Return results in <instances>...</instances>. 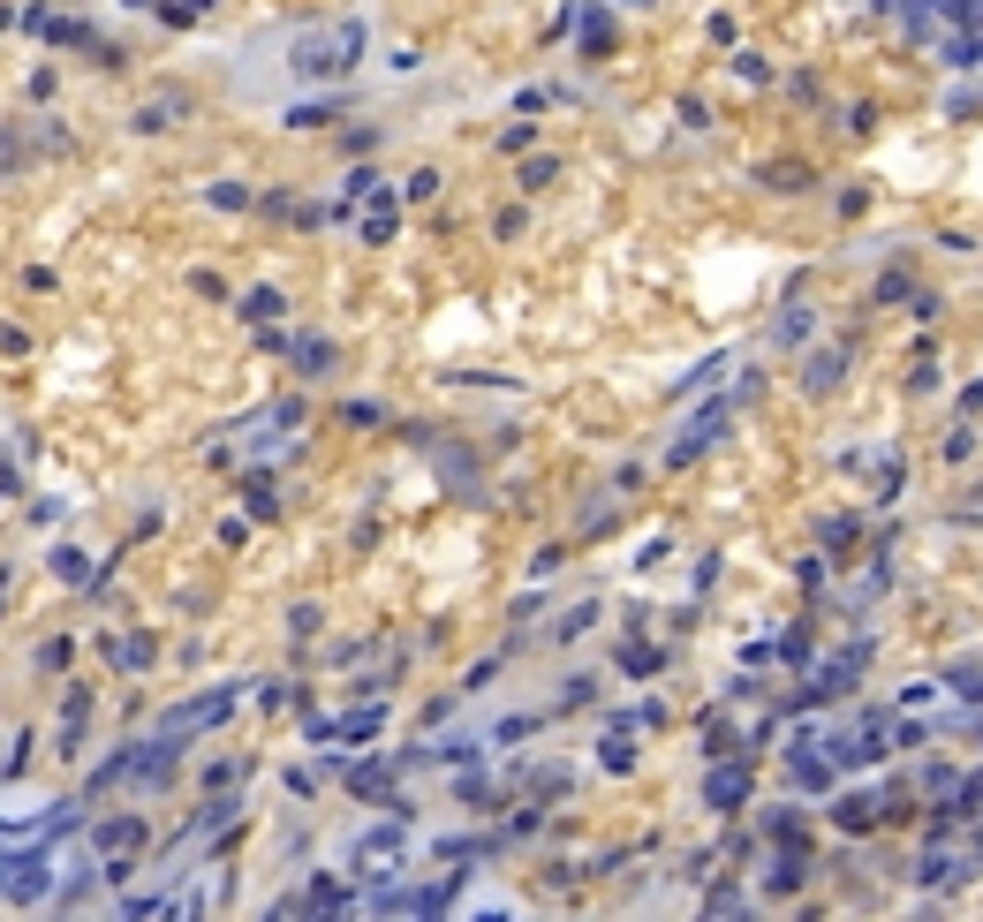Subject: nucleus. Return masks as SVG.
Instances as JSON below:
<instances>
[{
  "label": "nucleus",
  "mask_w": 983,
  "mask_h": 922,
  "mask_svg": "<svg viewBox=\"0 0 983 922\" xmlns=\"http://www.w3.org/2000/svg\"><path fill=\"white\" fill-rule=\"evenodd\" d=\"M742 786H749L742 771H719V779H711V802H742Z\"/></svg>",
  "instance_id": "4"
},
{
  "label": "nucleus",
  "mask_w": 983,
  "mask_h": 922,
  "mask_svg": "<svg viewBox=\"0 0 983 922\" xmlns=\"http://www.w3.org/2000/svg\"><path fill=\"white\" fill-rule=\"evenodd\" d=\"M840 824H847V832H870V802H863V794H847V802H840Z\"/></svg>",
  "instance_id": "3"
},
{
  "label": "nucleus",
  "mask_w": 983,
  "mask_h": 922,
  "mask_svg": "<svg viewBox=\"0 0 983 922\" xmlns=\"http://www.w3.org/2000/svg\"><path fill=\"white\" fill-rule=\"evenodd\" d=\"M840 371H847V356L832 348V356H817V363H810L802 378H810V393H832V378H840Z\"/></svg>",
  "instance_id": "2"
},
{
  "label": "nucleus",
  "mask_w": 983,
  "mask_h": 922,
  "mask_svg": "<svg viewBox=\"0 0 983 922\" xmlns=\"http://www.w3.org/2000/svg\"><path fill=\"white\" fill-rule=\"evenodd\" d=\"M356 53H363V23H348L341 38H311V46L295 53V69H303V76H341Z\"/></svg>",
  "instance_id": "1"
}]
</instances>
